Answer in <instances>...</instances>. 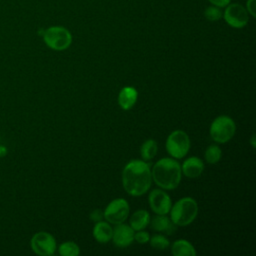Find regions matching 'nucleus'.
Listing matches in <instances>:
<instances>
[{
    "label": "nucleus",
    "instance_id": "nucleus-14",
    "mask_svg": "<svg viewBox=\"0 0 256 256\" xmlns=\"http://www.w3.org/2000/svg\"><path fill=\"white\" fill-rule=\"evenodd\" d=\"M138 92L132 86H125L118 95V104L123 110H130L137 102Z\"/></svg>",
    "mask_w": 256,
    "mask_h": 256
},
{
    "label": "nucleus",
    "instance_id": "nucleus-22",
    "mask_svg": "<svg viewBox=\"0 0 256 256\" xmlns=\"http://www.w3.org/2000/svg\"><path fill=\"white\" fill-rule=\"evenodd\" d=\"M222 15H223V12L221 11V8H219L217 6H214V5L208 6L204 10L205 18L209 21H212V22L220 20L222 18Z\"/></svg>",
    "mask_w": 256,
    "mask_h": 256
},
{
    "label": "nucleus",
    "instance_id": "nucleus-12",
    "mask_svg": "<svg viewBox=\"0 0 256 256\" xmlns=\"http://www.w3.org/2000/svg\"><path fill=\"white\" fill-rule=\"evenodd\" d=\"M203 170L204 163L200 158L196 156H192L186 159L181 166V172L187 178H197L202 174Z\"/></svg>",
    "mask_w": 256,
    "mask_h": 256
},
{
    "label": "nucleus",
    "instance_id": "nucleus-5",
    "mask_svg": "<svg viewBox=\"0 0 256 256\" xmlns=\"http://www.w3.org/2000/svg\"><path fill=\"white\" fill-rule=\"evenodd\" d=\"M236 131V124L234 120L227 116L221 115L216 117L210 125V136L216 143L224 144L230 141Z\"/></svg>",
    "mask_w": 256,
    "mask_h": 256
},
{
    "label": "nucleus",
    "instance_id": "nucleus-2",
    "mask_svg": "<svg viewBox=\"0 0 256 256\" xmlns=\"http://www.w3.org/2000/svg\"><path fill=\"white\" fill-rule=\"evenodd\" d=\"M151 176L154 183L161 189L173 190L181 181V166L173 158H162L154 164Z\"/></svg>",
    "mask_w": 256,
    "mask_h": 256
},
{
    "label": "nucleus",
    "instance_id": "nucleus-11",
    "mask_svg": "<svg viewBox=\"0 0 256 256\" xmlns=\"http://www.w3.org/2000/svg\"><path fill=\"white\" fill-rule=\"evenodd\" d=\"M134 233L135 231L130 227V225L124 223L117 224L113 229V243L118 248L128 247L134 241Z\"/></svg>",
    "mask_w": 256,
    "mask_h": 256
},
{
    "label": "nucleus",
    "instance_id": "nucleus-25",
    "mask_svg": "<svg viewBox=\"0 0 256 256\" xmlns=\"http://www.w3.org/2000/svg\"><path fill=\"white\" fill-rule=\"evenodd\" d=\"M104 218V213L99 210V209H96L94 210L91 214H90V219L93 221V222H98V221H101L102 219Z\"/></svg>",
    "mask_w": 256,
    "mask_h": 256
},
{
    "label": "nucleus",
    "instance_id": "nucleus-27",
    "mask_svg": "<svg viewBox=\"0 0 256 256\" xmlns=\"http://www.w3.org/2000/svg\"><path fill=\"white\" fill-rule=\"evenodd\" d=\"M254 139H255V136H254V135H252V138H251V144H252L253 148H255V141H254Z\"/></svg>",
    "mask_w": 256,
    "mask_h": 256
},
{
    "label": "nucleus",
    "instance_id": "nucleus-8",
    "mask_svg": "<svg viewBox=\"0 0 256 256\" xmlns=\"http://www.w3.org/2000/svg\"><path fill=\"white\" fill-rule=\"evenodd\" d=\"M222 17L232 28L241 29L248 24L249 14L246 8L240 3H229L223 12Z\"/></svg>",
    "mask_w": 256,
    "mask_h": 256
},
{
    "label": "nucleus",
    "instance_id": "nucleus-4",
    "mask_svg": "<svg viewBox=\"0 0 256 256\" xmlns=\"http://www.w3.org/2000/svg\"><path fill=\"white\" fill-rule=\"evenodd\" d=\"M43 41L52 50L63 51L72 43V34L63 26H51L43 31Z\"/></svg>",
    "mask_w": 256,
    "mask_h": 256
},
{
    "label": "nucleus",
    "instance_id": "nucleus-1",
    "mask_svg": "<svg viewBox=\"0 0 256 256\" xmlns=\"http://www.w3.org/2000/svg\"><path fill=\"white\" fill-rule=\"evenodd\" d=\"M122 184L129 195L134 197L144 195L152 184L149 165L144 160H131L128 162L123 168Z\"/></svg>",
    "mask_w": 256,
    "mask_h": 256
},
{
    "label": "nucleus",
    "instance_id": "nucleus-20",
    "mask_svg": "<svg viewBox=\"0 0 256 256\" xmlns=\"http://www.w3.org/2000/svg\"><path fill=\"white\" fill-rule=\"evenodd\" d=\"M58 252L61 256H77L80 253V248L75 242L67 241L59 246Z\"/></svg>",
    "mask_w": 256,
    "mask_h": 256
},
{
    "label": "nucleus",
    "instance_id": "nucleus-3",
    "mask_svg": "<svg viewBox=\"0 0 256 256\" xmlns=\"http://www.w3.org/2000/svg\"><path fill=\"white\" fill-rule=\"evenodd\" d=\"M170 219L176 226L190 225L198 214V204L191 197L179 199L169 211Z\"/></svg>",
    "mask_w": 256,
    "mask_h": 256
},
{
    "label": "nucleus",
    "instance_id": "nucleus-18",
    "mask_svg": "<svg viewBox=\"0 0 256 256\" xmlns=\"http://www.w3.org/2000/svg\"><path fill=\"white\" fill-rule=\"evenodd\" d=\"M157 150H158V145L155 140L153 139L146 140L145 142H143L140 148V154H141L142 160L149 161L153 159L157 154Z\"/></svg>",
    "mask_w": 256,
    "mask_h": 256
},
{
    "label": "nucleus",
    "instance_id": "nucleus-15",
    "mask_svg": "<svg viewBox=\"0 0 256 256\" xmlns=\"http://www.w3.org/2000/svg\"><path fill=\"white\" fill-rule=\"evenodd\" d=\"M94 239L99 243H108L112 239L113 228L107 221H98L92 231Z\"/></svg>",
    "mask_w": 256,
    "mask_h": 256
},
{
    "label": "nucleus",
    "instance_id": "nucleus-17",
    "mask_svg": "<svg viewBox=\"0 0 256 256\" xmlns=\"http://www.w3.org/2000/svg\"><path fill=\"white\" fill-rule=\"evenodd\" d=\"M171 252L174 256H196L194 246L187 240L179 239L172 244Z\"/></svg>",
    "mask_w": 256,
    "mask_h": 256
},
{
    "label": "nucleus",
    "instance_id": "nucleus-23",
    "mask_svg": "<svg viewBox=\"0 0 256 256\" xmlns=\"http://www.w3.org/2000/svg\"><path fill=\"white\" fill-rule=\"evenodd\" d=\"M149 239H150V235L148 232L144 231V229L138 230L136 231V233H134V240L140 244L148 243Z\"/></svg>",
    "mask_w": 256,
    "mask_h": 256
},
{
    "label": "nucleus",
    "instance_id": "nucleus-7",
    "mask_svg": "<svg viewBox=\"0 0 256 256\" xmlns=\"http://www.w3.org/2000/svg\"><path fill=\"white\" fill-rule=\"evenodd\" d=\"M104 218L110 224L124 223L129 216V204L124 198L112 200L103 211Z\"/></svg>",
    "mask_w": 256,
    "mask_h": 256
},
{
    "label": "nucleus",
    "instance_id": "nucleus-10",
    "mask_svg": "<svg viewBox=\"0 0 256 256\" xmlns=\"http://www.w3.org/2000/svg\"><path fill=\"white\" fill-rule=\"evenodd\" d=\"M148 202L151 210L158 215H167L172 206L170 196L162 189H153L149 193Z\"/></svg>",
    "mask_w": 256,
    "mask_h": 256
},
{
    "label": "nucleus",
    "instance_id": "nucleus-26",
    "mask_svg": "<svg viewBox=\"0 0 256 256\" xmlns=\"http://www.w3.org/2000/svg\"><path fill=\"white\" fill-rule=\"evenodd\" d=\"M210 2L211 5L217 6L219 8H225L230 2L231 0H208Z\"/></svg>",
    "mask_w": 256,
    "mask_h": 256
},
{
    "label": "nucleus",
    "instance_id": "nucleus-19",
    "mask_svg": "<svg viewBox=\"0 0 256 256\" xmlns=\"http://www.w3.org/2000/svg\"><path fill=\"white\" fill-rule=\"evenodd\" d=\"M204 157L207 163L216 164L222 157V150L217 144H211L206 148Z\"/></svg>",
    "mask_w": 256,
    "mask_h": 256
},
{
    "label": "nucleus",
    "instance_id": "nucleus-21",
    "mask_svg": "<svg viewBox=\"0 0 256 256\" xmlns=\"http://www.w3.org/2000/svg\"><path fill=\"white\" fill-rule=\"evenodd\" d=\"M150 245L157 250H165L169 247V240L162 234H155L149 239Z\"/></svg>",
    "mask_w": 256,
    "mask_h": 256
},
{
    "label": "nucleus",
    "instance_id": "nucleus-24",
    "mask_svg": "<svg viewBox=\"0 0 256 256\" xmlns=\"http://www.w3.org/2000/svg\"><path fill=\"white\" fill-rule=\"evenodd\" d=\"M248 14L255 18L256 13H255V0H247L246 1V6H245Z\"/></svg>",
    "mask_w": 256,
    "mask_h": 256
},
{
    "label": "nucleus",
    "instance_id": "nucleus-13",
    "mask_svg": "<svg viewBox=\"0 0 256 256\" xmlns=\"http://www.w3.org/2000/svg\"><path fill=\"white\" fill-rule=\"evenodd\" d=\"M149 224L154 231L163 232L166 235H172L177 228V226L172 222V220L168 218L166 215L156 214L152 219H150Z\"/></svg>",
    "mask_w": 256,
    "mask_h": 256
},
{
    "label": "nucleus",
    "instance_id": "nucleus-6",
    "mask_svg": "<svg viewBox=\"0 0 256 256\" xmlns=\"http://www.w3.org/2000/svg\"><path fill=\"white\" fill-rule=\"evenodd\" d=\"M190 149V138L183 130H175L167 137L166 150L174 159L184 158Z\"/></svg>",
    "mask_w": 256,
    "mask_h": 256
},
{
    "label": "nucleus",
    "instance_id": "nucleus-9",
    "mask_svg": "<svg viewBox=\"0 0 256 256\" xmlns=\"http://www.w3.org/2000/svg\"><path fill=\"white\" fill-rule=\"evenodd\" d=\"M30 245L33 252L40 256L53 255L57 248L55 238L45 231H40L34 234L31 238Z\"/></svg>",
    "mask_w": 256,
    "mask_h": 256
},
{
    "label": "nucleus",
    "instance_id": "nucleus-16",
    "mask_svg": "<svg viewBox=\"0 0 256 256\" xmlns=\"http://www.w3.org/2000/svg\"><path fill=\"white\" fill-rule=\"evenodd\" d=\"M150 214L148 211L140 209L132 214L129 219V225L134 231L142 230L146 228L150 222Z\"/></svg>",
    "mask_w": 256,
    "mask_h": 256
}]
</instances>
